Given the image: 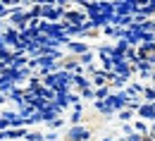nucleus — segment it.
<instances>
[{"label": "nucleus", "mask_w": 155, "mask_h": 141, "mask_svg": "<svg viewBox=\"0 0 155 141\" xmlns=\"http://www.w3.org/2000/svg\"><path fill=\"white\" fill-rule=\"evenodd\" d=\"M69 139L72 141H81V139H88V129H81V127H74L69 132Z\"/></svg>", "instance_id": "obj_1"}, {"label": "nucleus", "mask_w": 155, "mask_h": 141, "mask_svg": "<svg viewBox=\"0 0 155 141\" xmlns=\"http://www.w3.org/2000/svg\"><path fill=\"white\" fill-rule=\"evenodd\" d=\"M141 115H143V117H153V108H143Z\"/></svg>", "instance_id": "obj_2"}, {"label": "nucleus", "mask_w": 155, "mask_h": 141, "mask_svg": "<svg viewBox=\"0 0 155 141\" xmlns=\"http://www.w3.org/2000/svg\"><path fill=\"white\" fill-rule=\"evenodd\" d=\"M141 141H150V139H141Z\"/></svg>", "instance_id": "obj_3"}]
</instances>
